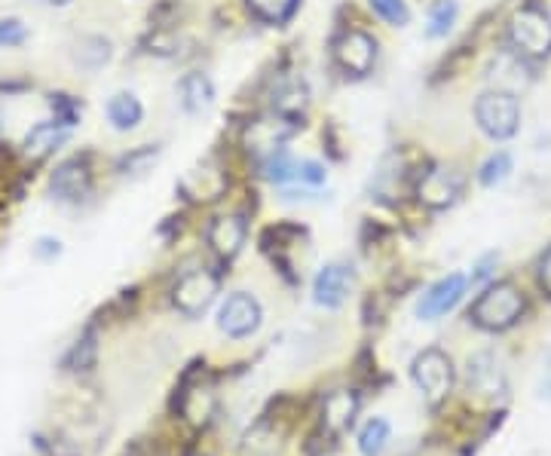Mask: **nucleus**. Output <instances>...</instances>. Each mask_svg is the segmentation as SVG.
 I'll use <instances>...</instances> for the list:
<instances>
[{"instance_id":"obj_35","label":"nucleus","mask_w":551,"mask_h":456,"mask_svg":"<svg viewBox=\"0 0 551 456\" xmlns=\"http://www.w3.org/2000/svg\"><path fill=\"white\" fill-rule=\"evenodd\" d=\"M40 4H49V7H68L71 0H40Z\"/></svg>"},{"instance_id":"obj_22","label":"nucleus","mask_w":551,"mask_h":456,"mask_svg":"<svg viewBox=\"0 0 551 456\" xmlns=\"http://www.w3.org/2000/svg\"><path fill=\"white\" fill-rule=\"evenodd\" d=\"M95 362H98V340H95V334L89 331V334H83V337L68 349V356L62 359V368H65L68 374H89V371L95 368Z\"/></svg>"},{"instance_id":"obj_5","label":"nucleus","mask_w":551,"mask_h":456,"mask_svg":"<svg viewBox=\"0 0 551 456\" xmlns=\"http://www.w3.org/2000/svg\"><path fill=\"white\" fill-rule=\"evenodd\" d=\"M218 294V276L209 270H193L175 285V307L187 316H199L212 307Z\"/></svg>"},{"instance_id":"obj_28","label":"nucleus","mask_w":551,"mask_h":456,"mask_svg":"<svg viewBox=\"0 0 551 456\" xmlns=\"http://www.w3.org/2000/svg\"><path fill=\"white\" fill-rule=\"evenodd\" d=\"M248 4H252V10H255L261 19H267V22H282V19L291 16V10H294L297 0H248Z\"/></svg>"},{"instance_id":"obj_15","label":"nucleus","mask_w":551,"mask_h":456,"mask_svg":"<svg viewBox=\"0 0 551 456\" xmlns=\"http://www.w3.org/2000/svg\"><path fill=\"white\" fill-rule=\"evenodd\" d=\"M356 411H359V395L356 392H331L325 398V408H322V426L334 435H340L343 429L353 426L356 420Z\"/></svg>"},{"instance_id":"obj_32","label":"nucleus","mask_w":551,"mask_h":456,"mask_svg":"<svg viewBox=\"0 0 551 456\" xmlns=\"http://www.w3.org/2000/svg\"><path fill=\"white\" fill-rule=\"evenodd\" d=\"M539 285H542V291L551 297V248L545 251V258L539 261Z\"/></svg>"},{"instance_id":"obj_16","label":"nucleus","mask_w":551,"mask_h":456,"mask_svg":"<svg viewBox=\"0 0 551 456\" xmlns=\"http://www.w3.org/2000/svg\"><path fill=\"white\" fill-rule=\"evenodd\" d=\"M245 242V221L236 218V215H227V218H218L209 230V245L215 248V255L230 261L236 251L242 248Z\"/></svg>"},{"instance_id":"obj_23","label":"nucleus","mask_w":551,"mask_h":456,"mask_svg":"<svg viewBox=\"0 0 551 456\" xmlns=\"http://www.w3.org/2000/svg\"><path fill=\"white\" fill-rule=\"evenodd\" d=\"M457 0H435V7L429 10V25H426V34L429 37H444L450 28L457 22Z\"/></svg>"},{"instance_id":"obj_7","label":"nucleus","mask_w":551,"mask_h":456,"mask_svg":"<svg viewBox=\"0 0 551 456\" xmlns=\"http://www.w3.org/2000/svg\"><path fill=\"white\" fill-rule=\"evenodd\" d=\"M334 56L340 62L343 71L356 74V77H365L371 74L374 68V59H377V43L362 34V31H346L337 43H334Z\"/></svg>"},{"instance_id":"obj_24","label":"nucleus","mask_w":551,"mask_h":456,"mask_svg":"<svg viewBox=\"0 0 551 456\" xmlns=\"http://www.w3.org/2000/svg\"><path fill=\"white\" fill-rule=\"evenodd\" d=\"M386 441H389V423L386 420H371L359 435V450L365 456H380Z\"/></svg>"},{"instance_id":"obj_11","label":"nucleus","mask_w":551,"mask_h":456,"mask_svg":"<svg viewBox=\"0 0 551 456\" xmlns=\"http://www.w3.org/2000/svg\"><path fill=\"white\" fill-rule=\"evenodd\" d=\"M68 132H71V123H65V120H59V117H53V120H46V123H37L28 135H25V157L28 160H43V157H49L53 150L68 138Z\"/></svg>"},{"instance_id":"obj_12","label":"nucleus","mask_w":551,"mask_h":456,"mask_svg":"<svg viewBox=\"0 0 551 456\" xmlns=\"http://www.w3.org/2000/svg\"><path fill=\"white\" fill-rule=\"evenodd\" d=\"M89 184H92L89 181V169L80 160L62 163L53 172V178H49V187H53L56 199H62V202H80L89 193Z\"/></svg>"},{"instance_id":"obj_29","label":"nucleus","mask_w":551,"mask_h":456,"mask_svg":"<svg viewBox=\"0 0 551 456\" xmlns=\"http://www.w3.org/2000/svg\"><path fill=\"white\" fill-rule=\"evenodd\" d=\"M294 181H304V184H325V166H319L316 160H300L294 166Z\"/></svg>"},{"instance_id":"obj_21","label":"nucleus","mask_w":551,"mask_h":456,"mask_svg":"<svg viewBox=\"0 0 551 456\" xmlns=\"http://www.w3.org/2000/svg\"><path fill=\"white\" fill-rule=\"evenodd\" d=\"M108 59H111V43L105 37L89 34L74 43V62L86 71H98Z\"/></svg>"},{"instance_id":"obj_17","label":"nucleus","mask_w":551,"mask_h":456,"mask_svg":"<svg viewBox=\"0 0 551 456\" xmlns=\"http://www.w3.org/2000/svg\"><path fill=\"white\" fill-rule=\"evenodd\" d=\"M527 56H521L518 49L515 53H506V56H499L496 62H493V74H490V80L496 83V89H506V92H518L521 86H527L521 77H527L530 80V74H527V62H524Z\"/></svg>"},{"instance_id":"obj_8","label":"nucleus","mask_w":551,"mask_h":456,"mask_svg":"<svg viewBox=\"0 0 551 456\" xmlns=\"http://www.w3.org/2000/svg\"><path fill=\"white\" fill-rule=\"evenodd\" d=\"M463 190V178L460 172L454 169H432L423 175L417 193H420V202H426L429 209H447V206H454L457 196Z\"/></svg>"},{"instance_id":"obj_14","label":"nucleus","mask_w":551,"mask_h":456,"mask_svg":"<svg viewBox=\"0 0 551 456\" xmlns=\"http://www.w3.org/2000/svg\"><path fill=\"white\" fill-rule=\"evenodd\" d=\"M291 132H294V126L285 117H279V120H258V123H252V129L245 132V144H248V150H255V154L270 157L273 150L282 147V141Z\"/></svg>"},{"instance_id":"obj_19","label":"nucleus","mask_w":551,"mask_h":456,"mask_svg":"<svg viewBox=\"0 0 551 456\" xmlns=\"http://www.w3.org/2000/svg\"><path fill=\"white\" fill-rule=\"evenodd\" d=\"M105 114H108V120H111L114 129L129 132V129H135V126L141 123L144 108H141V101H138L132 92H117V95H111Z\"/></svg>"},{"instance_id":"obj_25","label":"nucleus","mask_w":551,"mask_h":456,"mask_svg":"<svg viewBox=\"0 0 551 456\" xmlns=\"http://www.w3.org/2000/svg\"><path fill=\"white\" fill-rule=\"evenodd\" d=\"M509 172H512V157L506 154V150H499V154H493V157L481 166L478 181H481L484 187H496V184H503V181L509 178Z\"/></svg>"},{"instance_id":"obj_6","label":"nucleus","mask_w":551,"mask_h":456,"mask_svg":"<svg viewBox=\"0 0 551 456\" xmlns=\"http://www.w3.org/2000/svg\"><path fill=\"white\" fill-rule=\"evenodd\" d=\"M218 325L224 334L230 337H248V334H255L258 325H261V307H258V300L252 294H245V291H236L224 300V307L218 313Z\"/></svg>"},{"instance_id":"obj_27","label":"nucleus","mask_w":551,"mask_h":456,"mask_svg":"<svg viewBox=\"0 0 551 456\" xmlns=\"http://www.w3.org/2000/svg\"><path fill=\"white\" fill-rule=\"evenodd\" d=\"M294 166H297V160H291V157H288V150H285V147L273 150V154L264 160V172H267V178H270V181H276V184L294 181Z\"/></svg>"},{"instance_id":"obj_1","label":"nucleus","mask_w":551,"mask_h":456,"mask_svg":"<svg viewBox=\"0 0 551 456\" xmlns=\"http://www.w3.org/2000/svg\"><path fill=\"white\" fill-rule=\"evenodd\" d=\"M524 313V297L512 282L490 285L469 313V319L484 331H506L512 328Z\"/></svg>"},{"instance_id":"obj_31","label":"nucleus","mask_w":551,"mask_h":456,"mask_svg":"<svg viewBox=\"0 0 551 456\" xmlns=\"http://www.w3.org/2000/svg\"><path fill=\"white\" fill-rule=\"evenodd\" d=\"M154 160H157V150H150V147H147V150H135V154H129V157L123 160V169H126V172H144Z\"/></svg>"},{"instance_id":"obj_2","label":"nucleus","mask_w":551,"mask_h":456,"mask_svg":"<svg viewBox=\"0 0 551 456\" xmlns=\"http://www.w3.org/2000/svg\"><path fill=\"white\" fill-rule=\"evenodd\" d=\"M475 120H478L481 132L496 138V141L512 138L518 132V123H521L518 98L506 89H487L475 101Z\"/></svg>"},{"instance_id":"obj_4","label":"nucleus","mask_w":551,"mask_h":456,"mask_svg":"<svg viewBox=\"0 0 551 456\" xmlns=\"http://www.w3.org/2000/svg\"><path fill=\"white\" fill-rule=\"evenodd\" d=\"M414 383L429 401H441L454 386V365L441 349H426L414 359Z\"/></svg>"},{"instance_id":"obj_20","label":"nucleus","mask_w":551,"mask_h":456,"mask_svg":"<svg viewBox=\"0 0 551 456\" xmlns=\"http://www.w3.org/2000/svg\"><path fill=\"white\" fill-rule=\"evenodd\" d=\"M307 98H310V92H307L304 83L288 80V83H282V86L273 92V108L279 111V117L294 120V117H300V114L307 111Z\"/></svg>"},{"instance_id":"obj_34","label":"nucleus","mask_w":551,"mask_h":456,"mask_svg":"<svg viewBox=\"0 0 551 456\" xmlns=\"http://www.w3.org/2000/svg\"><path fill=\"white\" fill-rule=\"evenodd\" d=\"M496 261H499V255H487V258H481V261H478V267H475V276H472V279H475V282L487 279V276H490V267H493Z\"/></svg>"},{"instance_id":"obj_3","label":"nucleus","mask_w":551,"mask_h":456,"mask_svg":"<svg viewBox=\"0 0 551 456\" xmlns=\"http://www.w3.org/2000/svg\"><path fill=\"white\" fill-rule=\"evenodd\" d=\"M509 34L515 49L527 59H542L551 53V19L542 10H533V7L518 10L512 16Z\"/></svg>"},{"instance_id":"obj_13","label":"nucleus","mask_w":551,"mask_h":456,"mask_svg":"<svg viewBox=\"0 0 551 456\" xmlns=\"http://www.w3.org/2000/svg\"><path fill=\"white\" fill-rule=\"evenodd\" d=\"M469 389L481 395H503L506 392V374L490 352H478L469 359Z\"/></svg>"},{"instance_id":"obj_33","label":"nucleus","mask_w":551,"mask_h":456,"mask_svg":"<svg viewBox=\"0 0 551 456\" xmlns=\"http://www.w3.org/2000/svg\"><path fill=\"white\" fill-rule=\"evenodd\" d=\"M34 251H37L40 258H53V255H59L62 248H59V239H40Z\"/></svg>"},{"instance_id":"obj_10","label":"nucleus","mask_w":551,"mask_h":456,"mask_svg":"<svg viewBox=\"0 0 551 456\" xmlns=\"http://www.w3.org/2000/svg\"><path fill=\"white\" fill-rule=\"evenodd\" d=\"M349 288H353V273H349V267H343V264H328V267H322V273L316 276L313 294H316V303H319V307L337 310L340 303L346 300Z\"/></svg>"},{"instance_id":"obj_30","label":"nucleus","mask_w":551,"mask_h":456,"mask_svg":"<svg viewBox=\"0 0 551 456\" xmlns=\"http://www.w3.org/2000/svg\"><path fill=\"white\" fill-rule=\"evenodd\" d=\"M19 43H25V25L19 19L0 22V46H19Z\"/></svg>"},{"instance_id":"obj_26","label":"nucleus","mask_w":551,"mask_h":456,"mask_svg":"<svg viewBox=\"0 0 551 456\" xmlns=\"http://www.w3.org/2000/svg\"><path fill=\"white\" fill-rule=\"evenodd\" d=\"M371 10L386 22V25H395V28H405L411 22V10L405 0H368Z\"/></svg>"},{"instance_id":"obj_9","label":"nucleus","mask_w":551,"mask_h":456,"mask_svg":"<svg viewBox=\"0 0 551 456\" xmlns=\"http://www.w3.org/2000/svg\"><path fill=\"white\" fill-rule=\"evenodd\" d=\"M463 294H466V276H463V273L447 276V279L435 282V285L423 294L420 307H417V316H420V319H438V316H444L447 310H454Z\"/></svg>"},{"instance_id":"obj_18","label":"nucleus","mask_w":551,"mask_h":456,"mask_svg":"<svg viewBox=\"0 0 551 456\" xmlns=\"http://www.w3.org/2000/svg\"><path fill=\"white\" fill-rule=\"evenodd\" d=\"M215 101V86L206 74H187L181 80V105L187 114H203L212 108Z\"/></svg>"}]
</instances>
